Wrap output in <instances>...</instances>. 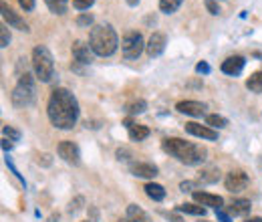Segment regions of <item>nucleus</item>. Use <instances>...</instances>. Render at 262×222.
Masks as SVG:
<instances>
[{
  "label": "nucleus",
  "mask_w": 262,
  "mask_h": 222,
  "mask_svg": "<svg viewBox=\"0 0 262 222\" xmlns=\"http://www.w3.org/2000/svg\"><path fill=\"white\" fill-rule=\"evenodd\" d=\"M47 113L57 129H73L79 119V101L69 89L59 87L49 97Z\"/></svg>",
  "instance_id": "nucleus-1"
},
{
  "label": "nucleus",
  "mask_w": 262,
  "mask_h": 222,
  "mask_svg": "<svg viewBox=\"0 0 262 222\" xmlns=\"http://www.w3.org/2000/svg\"><path fill=\"white\" fill-rule=\"evenodd\" d=\"M162 148H164L165 154H169L171 158H176L186 166H200L206 162V156H208L206 148L190 144V142L180 139V137H165L162 142Z\"/></svg>",
  "instance_id": "nucleus-2"
},
{
  "label": "nucleus",
  "mask_w": 262,
  "mask_h": 222,
  "mask_svg": "<svg viewBox=\"0 0 262 222\" xmlns=\"http://www.w3.org/2000/svg\"><path fill=\"white\" fill-rule=\"evenodd\" d=\"M117 45H119V36L109 25H97L89 32V47L99 57L113 55L117 51Z\"/></svg>",
  "instance_id": "nucleus-3"
},
{
  "label": "nucleus",
  "mask_w": 262,
  "mask_h": 222,
  "mask_svg": "<svg viewBox=\"0 0 262 222\" xmlns=\"http://www.w3.org/2000/svg\"><path fill=\"white\" fill-rule=\"evenodd\" d=\"M12 105L16 109H23V107H31L36 99V93H34V81H33V75L29 71L25 73H18V85L14 87L12 91Z\"/></svg>",
  "instance_id": "nucleus-4"
},
{
  "label": "nucleus",
  "mask_w": 262,
  "mask_h": 222,
  "mask_svg": "<svg viewBox=\"0 0 262 222\" xmlns=\"http://www.w3.org/2000/svg\"><path fill=\"white\" fill-rule=\"evenodd\" d=\"M33 71L38 81L49 83L55 77V63H53V55L47 47L38 45L33 51Z\"/></svg>",
  "instance_id": "nucleus-5"
},
{
  "label": "nucleus",
  "mask_w": 262,
  "mask_h": 222,
  "mask_svg": "<svg viewBox=\"0 0 262 222\" xmlns=\"http://www.w3.org/2000/svg\"><path fill=\"white\" fill-rule=\"evenodd\" d=\"M145 49V41L141 36V32L129 31L125 32V36L121 38V51L125 59H137Z\"/></svg>",
  "instance_id": "nucleus-6"
},
{
  "label": "nucleus",
  "mask_w": 262,
  "mask_h": 222,
  "mask_svg": "<svg viewBox=\"0 0 262 222\" xmlns=\"http://www.w3.org/2000/svg\"><path fill=\"white\" fill-rule=\"evenodd\" d=\"M248 176L242 172V170H234V172H230L228 176H226V180H224V186H226V190L232 192V194H238V192L246 190V186H248Z\"/></svg>",
  "instance_id": "nucleus-7"
},
{
  "label": "nucleus",
  "mask_w": 262,
  "mask_h": 222,
  "mask_svg": "<svg viewBox=\"0 0 262 222\" xmlns=\"http://www.w3.org/2000/svg\"><path fill=\"white\" fill-rule=\"evenodd\" d=\"M57 152H59V158H63L67 164L79 166V162H81V152H79V146H77L75 142H61L59 148H57Z\"/></svg>",
  "instance_id": "nucleus-8"
},
{
  "label": "nucleus",
  "mask_w": 262,
  "mask_h": 222,
  "mask_svg": "<svg viewBox=\"0 0 262 222\" xmlns=\"http://www.w3.org/2000/svg\"><path fill=\"white\" fill-rule=\"evenodd\" d=\"M71 53H73V59L81 65H91L93 63V49L89 45H85L83 41H75L73 47H71Z\"/></svg>",
  "instance_id": "nucleus-9"
},
{
  "label": "nucleus",
  "mask_w": 262,
  "mask_h": 222,
  "mask_svg": "<svg viewBox=\"0 0 262 222\" xmlns=\"http://www.w3.org/2000/svg\"><path fill=\"white\" fill-rule=\"evenodd\" d=\"M165 45H167V38H165L164 32H154L145 45V53L154 59V57H160L165 51Z\"/></svg>",
  "instance_id": "nucleus-10"
},
{
  "label": "nucleus",
  "mask_w": 262,
  "mask_h": 222,
  "mask_svg": "<svg viewBox=\"0 0 262 222\" xmlns=\"http://www.w3.org/2000/svg\"><path fill=\"white\" fill-rule=\"evenodd\" d=\"M0 8H2V18H4V23H8V27H12V29H18V31H29V25L6 4V2H2L0 4Z\"/></svg>",
  "instance_id": "nucleus-11"
},
{
  "label": "nucleus",
  "mask_w": 262,
  "mask_h": 222,
  "mask_svg": "<svg viewBox=\"0 0 262 222\" xmlns=\"http://www.w3.org/2000/svg\"><path fill=\"white\" fill-rule=\"evenodd\" d=\"M186 131H188L190 135H196V137L208 139V142L218 139V131H216V129H212V127H208V126H202V124H196V122L186 124Z\"/></svg>",
  "instance_id": "nucleus-12"
},
{
  "label": "nucleus",
  "mask_w": 262,
  "mask_h": 222,
  "mask_svg": "<svg viewBox=\"0 0 262 222\" xmlns=\"http://www.w3.org/2000/svg\"><path fill=\"white\" fill-rule=\"evenodd\" d=\"M194 200L202 206H210V208H216L220 210L224 206V198L218 196V194H210V192H194Z\"/></svg>",
  "instance_id": "nucleus-13"
},
{
  "label": "nucleus",
  "mask_w": 262,
  "mask_h": 222,
  "mask_svg": "<svg viewBox=\"0 0 262 222\" xmlns=\"http://www.w3.org/2000/svg\"><path fill=\"white\" fill-rule=\"evenodd\" d=\"M244 65H246V59L240 57V55L228 57V59L222 63V73H226V75H230V77H238V75L242 73Z\"/></svg>",
  "instance_id": "nucleus-14"
},
{
  "label": "nucleus",
  "mask_w": 262,
  "mask_h": 222,
  "mask_svg": "<svg viewBox=\"0 0 262 222\" xmlns=\"http://www.w3.org/2000/svg\"><path fill=\"white\" fill-rule=\"evenodd\" d=\"M176 109L180 113H186V115H192V117H202L204 111H206V105L200 103V101H180L176 105Z\"/></svg>",
  "instance_id": "nucleus-15"
},
{
  "label": "nucleus",
  "mask_w": 262,
  "mask_h": 222,
  "mask_svg": "<svg viewBox=\"0 0 262 222\" xmlns=\"http://www.w3.org/2000/svg\"><path fill=\"white\" fill-rule=\"evenodd\" d=\"M131 174L135 178H156L158 176V166L147 164V162H137V164H131Z\"/></svg>",
  "instance_id": "nucleus-16"
},
{
  "label": "nucleus",
  "mask_w": 262,
  "mask_h": 222,
  "mask_svg": "<svg viewBox=\"0 0 262 222\" xmlns=\"http://www.w3.org/2000/svg\"><path fill=\"white\" fill-rule=\"evenodd\" d=\"M125 126H127V131H129L131 142H143V139L149 137V127L133 124L131 119H125Z\"/></svg>",
  "instance_id": "nucleus-17"
},
{
  "label": "nucleus",
  "mask_w": 262,
  "mask_h": 222,
  "mask_svg": "<svg viewBox=\"0 0 262 222\" xmlns=\"http://www.w3.org/2000/svg\"><path fill=\"white\" fill-rule=\"evenodd\" d=\"M250 208H252L250 200H246V198H238V200H234V202L228 206V212L232 214V216H246V214L250 212Z\"/></svg>",
  "instance_id": "nucleus-18"
},
{
  "label": "nucleus",
  "mask_w": 262,
  "mask_h": 222,
  "mask_svg": "<svg viewBox=\"0 0 262 222\" xmlns=\"http://www.w3.org/2000/svg\"><path fill=\"white\" fill-rule=\"evenodd\" d=\"M127 222H151V218L137 204H129L127 206Z\"/></svg>",
  "instance_id": "nucleus-19"
},
{
  "label": "nucleus",
  "mask_w": 262,
  "mask_h": 222,
  "mask_svg": "<svg viewBox=\"0 0 262 222\" xmlns=\"http://www.w3.org/2000/svg\"><path fill=\"white\" fill-rule=\"evenodd\" d=\"M178 210L184 212V214H192V216H204V214H206V206H202V204H198V202L196 204H194V202L180 204Z\"/></svg>",
  "instance_id": "nucleus-20"
},
{
  "label": "nucleus",
  "mask_w": 262,
  "mask_h": 222,
  "mask_svg": "<svg viewBox=\"0 0 262 222\" xmlns=\"http://www.w3.org/2000/svg\"><path fill=\"white\" fill-rule=\"evenodd\" d=\"M218 180H220V172H218L216 168H206V170H202V172H200V178H198L200 184H214V182H218Z\"/></svg>",
  "instance_id": "nucleus-21"
},
{
  "label": "nucleus",
  "mask_w": 262,
  "mask_h": 222,
  "mask_svg": "<svg viewBox=\"0 0 262 222\" xmlns=\"http://www.w3.org/2000/svg\"><path fill=\"white\" fill-rule=\"evenodd\" d=\"M145 194L151 198V200H156V202H162L165 198V190L164 186H160V184H154V182H149V184H145Z\"/></svg>",
  "instance_id": "nucleus-22"
},
{
  "label": "nucleus",
  "mask_w": 262,
  "mask_h": 222,
  "mask_svg": "<svg viewBox=\"0 0 262 222\" xmlns=\"http://www.w3.org/2000/svg\"><path fill=\"white\" fill-rule=\"evenodd\" d=\"M246 89H250L252 93H262V69L252 73L246 81Z\"/></svg>",
  "instance_id": "nucleus-23"
},
{
  "label": "nucleus",
  "mask_w": 262,
  "mask_h": 222,
  "mask_svg": "<svg viewBox=\"0 0 262 222\" xmlns=\"http://www.w3.org/2000/svg\"><path fill=\"white\" fill-rule=\"evenodd\" d=\"M206 126L212 127V129H224V127L228 126V119L218 115V113H212V115L206 117Z\"/></svg>",
  "instance_id": "nucleus-24"
},
{
  "label": "nucleus",
  "mask_w": 262,
  "mask_h": 222,
  "mask_svg": "<svg viewBox=\"0 0 262 222\" xmlns=\"http://www.w3.org/2000/svg\"><path fill=\"white\" fill-rule=\"evenodd\" d=\"M145 109H147V103H145L143 99H133V101H129V103L125 105V111H127V113H131V115L143 113Z\"/></svg>",
  "instance_id": "nucleus-25"
},
{
  "label": "nucleus",
  "mask_w": 262,
  "mask_h": 222,
  "mask_svg": "<svg viewBox=\"0 0 262 222\" xmlns=\"http://www.w3.org/2000/svg\"><path fill=\"white\" fill-rule=\"evenodd\" d=\"M49 10L55 12V14H65L67 8H69V2L67 0H45Z\"/></svg>",
  "instance_id": "nucleus-26"
},
{
  "label": "nucleus",
  "mask_w": 262,
  "mask_h": 222,
  "mask_svg": "<svg viewBox=\"0 0 262 222\" xmlns=\"http://www.w3.org/2000/svg\"><path fill=\"white\" fill-rule=\"evenodd\" d=\"M182 2L184 0H160V10L165 12V14H171L182 6Z\"/></svg>",
  "instance_id": "nucleus-27"
},
{
  "label": "nucleus",
  "mask_w": 262,
  "mask_h": 222,
  "mask_svg": "<svg viewBox=\"0 0 262 222\" xmlns=\"http://www.w3.org/2000/svg\"><path fill=\"white\" fill-rule=\"evenodd\" d=\"M2 135H4V139H10V142H18L20 139V131L10 126L2 127Z\"/></svg>",
  "instance_id": "nucleus-28"
},
{
  "label": "nucleus",
  "mask_w": 262,
  "mask_h": 222,
  "mask_svg": "<svg viewBox=\"0 0 262 222\" xmlns=\"http://www.w3.org/2000/svg\"><path fill=\"white\" fill-rule=\"evenodd\" d=\"M8 45H10V32H8V27H6V25H2V27H0V47L6 49Z\"/></svg>",
  "instance_id": "nucleus-29"
},
{
  "label": "nucleus",
  "mask_w": 262,
  "mask_h": 222,
  "mask_svg": "<svg viewBox=\"0 0 262 222\" xmlns=\"http://www.w3.org/2000/svg\"><path fill=\"white\" fill-rule=\"evenodd\" d=\"M77 25H79V27H91V25H93V14H89V12L79 14V16H77Z\"/></svg>",
  "instance_id": "nucleus-30"
},
{
  "label": "nucleus",
  "mask_w": 262,
  "mask_h": 222,
  "mask_svg": "<svg viewBox=\"0 0 262 222\" xmlns=\"http://www.w3.org/2000/svg\"><path fill=\"white\" fill-rule=\"evenodd\" d=\"M95 4V0H73V6L77 10H89Z\"/></svg>",
  "instance_id": "nucleus-31"
},
{
  "label": "nucleus",
  "mask_w": 262,
  "mask_h": 222,
  "mask_svg": "<svg viewBox=\"0 0 262 222\" xmlns=\"http://www.w3.org/2000/svg\"><path fill=\"white\" fill-rule=\"evenodd\" d=\"M83 202H85V200H83L81 196H79V198H75V200L69 204V212H71V214H77V212L83 208Z\"/></svg>",
  "instance_id": "nucleus-32"
},
{
  "label": "nucleus",
  "mask_w": 262,
  "mask_h": 222,
  "mask_svg": "<svg viewBox=\"0 0 262 222\" xmlns=\"http://www.w3.org/2000/svg\"><path fill=\"white\" fill-rule=\"evenodd\" d=\"M206 8L210 10V14H218L220 12V6L216 0H206Z\"/></svg>",
  "instance_id": "nucleus-33"
},
{
  "label": "nucleus",
  "mask_w": 262,
  "mask_h": 222,
  "mask_svg": "<svg viewBox=\"0 0 262 222\" xmlns=\"http://www.w3.org/2000/svg\"><path fill=\"white\" fill-rule=\"evenodd\" d=\"M212 69H210V65L206 63V61H202V63H198L196 65V73L198 75H208Z\"/></svg>",
  "instance_id": "nucleus-34"
},
{
  "label": "nucleus",
  "mask_w": 262,
  "mask_h": 222,
  "mask_svg": "<svg viewBox=\"0 0 262 222\" xmlns=\"http://www.w3.org/2000/svg\"><path fill=\"white\" fill-rule=\"evenodd\" d=\"M216 218H218L220 222H232V216H230L228 212H224L222 208H220V210H216Z\"/></svg>",
  "instance_id": "nucleus-35"
},
{
  "label": "nucleus",
  "mask_w": 262,
  "mask_h": 222,
  "mask_svg": "<svg viewBox=\"0 0 262 222\" xmlns=\"http://www.w3.org/2000/svg\"><path fill=\"white\" fill-rule=\"evenodd\" d=\"M18 4H20L23 10H27V12H31L34 8V0H18Z\"/></svg>",
  "instance_id": "nucleus-36"
},
{
  "label": "nucleus",
  "mask_w": 262,
  "mask_h": 222,
  "mask_svg": "<svg viewBox=\"0 0 262 222\" xmlns=\"http://www.w3.org/2000/svg\"><path fill=\"white\" fill-rule=\"evenodd\" d=\"M127 156H131L129 150H125V148H119L117 150V159H129Z\"/></svg>",
  "instance_id": "nucleus-37"
},
{
  "label": "nucleus",
  "mask_w": 262,
  "mask_h": 222,
  "mask_svg": "<svg viewBox=\"0 0 262 222\" xmlns=\"http://www.w3.org/2000/svg\"><path fill=\"white\" fill-rule=\"evenodd\" d=\"M196 186V182H182L180 184V188H182V192H192V188Z\"/></svg>",
  "instance_id": "nucleus-38"
},
{
  "label": "nucleus",
  "mask_w": 262,
  "mask_h": 222,
  "mask_svg": "<svg viewBox=\"0 0 262 222\" xmlns=\"http://www.w3.org/2000/svg\"><path fill=\"white\" fill-rule=\"evenodd\" d=\"M12 146H14V142H10V139H2V148H4V150H12Z\"/></svg>",
  "instance_id": "nucleus-39"
},
{
  "label": "nucleus",
  "mask_w": 262,
  "mask_h": 222,
  "mask_svg": "<svg viewBox=\"0 0 262 222\" xmlns=\"http://www.w3.org/2000/svg\"><path fill=\"white\" fill-rule=\"evenodd\" d=\"M165 216H167V218H169L171 222H184L182 218H180V216H178V214H165Z\"/></svg>",
  "instance_id": "nucleus-40"
},
{
  "label": "nucleus",
  "mask_w": 262,
  "mask_h": 222,
  "mask_svg": "<svg viewBox=\"0 0 262 222\" xmlns=\"http://www.w3.org/2000/svg\"><path fill=\"white\" fill-rule=\"evenodd\" d=\"M244 222H262V218L260 216H252V218H246Z\"/></svg>",
  "instance_id": "nucleus-41"
},
{
  "label": "nucleus",
  "mask_w": 262,
  "mask_h": 222,
  "mask_svg": "<svg viewBox=\"0 0 262 222\" xmlns=\"http://www.w3.org/2000/svg\"><path fill=\"white\" fill-rule=\"evenodd\" d=\"M125 2H127L129 6H137V4H139V0H125Z\"/></svg>",
  "instance_id": "nucleus-42"
},
{
  "label": "nucleus",
  "mask_w": 262,
  "mask_h": 222,
  "mask_svg": "<svg viewBox=\"0 0 262 222\" xmlns=\"http://www.w3.org/2000/svg\"><path fill=\"white\" fill-rule=\"evenodd\" d=\"M200 222H208V220H200Z\"/></svg>",
  "instance_id": "nucleus-43"
},
{
  "label": "nucleus",
  "mask_w": 262,
  "mask_h": 222,
  "mask_svg": "<svg viewBox=\"0 0 262 222\" xmlns=\"http://www.w3.org/2000/svg\"><path fill=\"white\" fill-rule=\"evenodd\" d=\"M85 222H91V220H85Z\"/></svg>",
  "instance_id": "nucleus-44"
}]
</instances>
